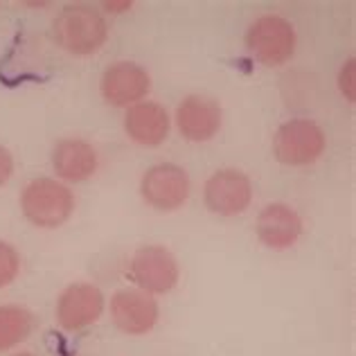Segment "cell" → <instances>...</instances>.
<instances>
[{
  "instance_id": "obj_1",
  "label": "cell",
  "mask_w": 356,
  "mask_h": 356,
  "mask_svg": "<svg viewBox=\"0 0 356 356\" xmlns=\"http://www.w3.org/2000/svg\"><path fill=\"white\" fill-rule=\"evenodd\" d=\"M54 39L65 52L86 57L97 52L108 39V25L104 16L92 7H65L54 21Z\"/></svg>"
},
{
  "instance_id": "obj_8",
  "label": "cell",
  "mask_w": 356,
  "mask_h": 356,
  "mask_svg": "<svg viewBox=\"0 0 356 356\" xmlns=\"http://www.w3.org/2000/svg\"><path fill=\"white\" fill-rule=\"evenodd\" d=\"M158 302L143 289H122L111 298V318L120 332L143 336L158 323Z\"/></svg>"
},
{
  "instance_id": "obj_14",
  "label": "cell",
  "mask_w": 356,
  "mask_h": 356,
  "mask_svg": "<svg viewBox=\"0 0 356 356\" xmlns=\"http://www.w3.org/2000/svg\"><path fill=\"white\" fill-rule=\"evenodd\" d=\"M52 167H54V172H57V176L68 183L88 181L97 170V152L86 140L65 138L54 147Z\"/></svg>"
},
{
  "instance_id": "obj_2",
  "label": "cell",
  "mask_w": 356,
  "mask_h": 356,
  "mask_svg": "<svg viewBox=\"0 0 356 356\" xmlns=\"http://www.w3.org/2000/svg\"><path fill=\"white\" fill-rule=\"evenodd\" d=\"M21 210L27 221L39 228H57L70 219L74 196L54 178H36L21 194Z\"/></svg>"
},
{
  "instance_id": "obj_11",
  "label": "cell",
  "mask_w": 356,
  "mask_h": 356,
  "mask_svg": "<svg viewBox=\"0 0 356 356\" xmlns=\"http://www.w3.org/2000/svg\"><path fill=\"white\" fill-rule=\"evenodd\" d=\"M176 127L190 143L212 140L221 129V108L214 99L203 95H190L176 111Z\"/></svg>"
},
{
  "instance_id": "obj_16",
  "label": "cell",
  "mask_w": 356,
  "mask_h": 356,
  "mask_svg": "<svg viewBox=\"0 0 356 356\" xmlns=\"http://www.w3.org/2000/svg\"><path fill=\"white\" fill-rule=\"evenodd\" d=\"M21 270V257L12 243L0 241V289L9 286Z\"/></svg>"
},
{
  "instance_id": "obj_17",
  "label": "cell",
  "mask_w": 356,
  "mask_h": 356,
  "mask_svg": "<svg viewBox=\"0 0 356 356\" xmlns=\"http://www.w3.org/2000/svg\"><path fill=\"white\" fill-rule=\"evenodd\" d=\"M339 86H341V92L345 95V99L354 102V97H356V92H354V59H350L343 65L341 77H339Z\"/></svg>"
},
{
  "instance_id": "obj_10",
  "label": "cell",
  "mask_w": 356,
  "mask_h": 356,
  "mask_svg": "<svg viewBox=\"0 0 356 356\" xmlns=\"http://www.w3.org/2000/svg\"><path fill=\"white\" fill-rule=\"evenodd\" d=\"M104 296L92 284H72L57 300V323L68 332H77L99 321Z\"/></svg>"
},
{
  "instance_id": "obj_15",
  "label": "cell",
  "mask_w": 356,
  "mask_h": 356,
  "mask_svg": "<svg viewBox=\"0 0 356 356\" xmlns=\"http://www.w3.org/2000/svg\"><path fill=\"white\" fill-rule=\"evenodd\" d=\"M34 330V316L25 307L3 305L0 307V352H7L23 343Z\"/></svg>"
},
{
  "instance_id": "obj_5",
  "label": "cell",
  "mask_w": 356,
  "mask_h": 356,
  "mask_svg": "<svg viewBox=\"0 0 356 356\" xmlns=\"http://www.w3.org/2000/svg\"><path fill=\"white\" fill-rule=\"evenodd\" d=\"M131 280L147 293H170L178 284L181 270H178V261L170 250L163 246H143L134 259H131L129 268Z\"/></svg>"
},
{
  "instance_id": "obj_7",
  "label": "cell",
  "mask_w": 356,
  "mask_h": 356,
  "mask_svg": "<svg viewBox=\"0 0 356 356\" xmlns=\"http://www.w3.org/2000/svg\"><path fill=\"white\" fill-rule=\"evenodd\" d=\"M203 199L210 212L221 214V217H235L248 210L252 201V183L243 172L221 170L208 178Z\"/></svg>"
},
{
  "instance_id": "obj_9",
  "label": "cell",
  "mask_w": 356,
  "mask_h": 356,
  "mask_svg": "<svg viewBox=\"0 0 356 356\" xmlns=\"http://www.w3.org/2000/svg\"><path fill=\"white\" fill-rule=\"evenodd\" d=\"M152 88V77L138 63L120 61L104 70L99 81L102 97L113 106H134Z\"/></svg>"
},
{
  "instance_id": "obj_20",
  "label": "cell",
  "mask_w": 356,
  "mask_h": 356,
  "mask_svg": "<svg viewBox=\"0 0 356 356\" xmlns=\"http://www.w3.org/2000/svg\"><path fill=\"white\" fill-rule=\"evenodd\" d=\"M16 356H32V354H16Z\"/></svg>"
},
{
  "instance_id": "obj_18",
  "label": "cell",
  "mask_w": 356,
  "mask_h": 356,
  "mask_svg": "<svg viewBox=\"0 0 356 356\" xmlns=\"http://www.w3.org/2000/svg\"><path fill=\"white\" fill-rule=\"evenodd\" d=\"M14 174V158L9 154V149L0 147V187H3Z\"/></svg>"
},
{
  "instance_id": "obj_6",
  "label": "cell",
  "mask_w": 356,
  "mask_h": 356,
  "mask_svg": "<svg viewBox=\"0 0 356 356\" xmlns=\"http://www.w3.org/2000/svg\"><path fill=\"white\" fill-rule=\"evenodd\" d=\"M145 201L152 208L161 212H172L178 210L190 196V176L183 167L163 163L152 167L143 176V185H140Z\"/></svg>"
},
{
  "instance_id": "obj_3",
  "label": "cell",
  "mask_w": 356,
  "mask_h": 356,
  "mask_svg": "<svg viewBox=\"0 0 356 356\" xmlns=\"http://www.w3.org/2000/svg\"><path fill=\"white\" fill-rule=\"evenodd\" d=\"M327 147L325 131L314 120H289L275 131L273 154L282 165L302 167L323 156Z\"/></svg>"
},
{
  "instance_id": "obj_13",
  "label": "cell",
  "mask_w": 356,
  "mask_h": 356,
  "mask_svg": "<svg viewBox=\"0 0 356 356\" xmlns=\"http://www.w3.org/2000/svg\"><path fill=\"white\" fill-rule=\"evenodd\" d=\"M124 131L138 145L158 147L170 134V115L156 102H138L127 111Z\"/></svg>"
},
{
  "instance_id": "obj_4",
  "label": "cell",
  "mask_w": 356,
  "mask_h": 356,
  "mask_svg": "<svg viewBox=\"0 0 356 356\" xmlns=\"http://www.w3.org/2000/svg\"><path fill=\"white\" fill-rule=\"evenodd\" d=\"M246 48L259 63L282 65L296 52V30L282 16H261L248 27Z\"/></svg>"
},
{
  "instance_id": "obj_12",
  "label": "cell",
  "mask_w": 356,
  "mask_h": 356,
  "mask_svg": "<svg viewBox=\"0 0 356 356\" xmlns=\"http://www.w3.org/2000/svg\"><path fill=\"white\" fill-rule=\"evenodd\" d=\"M302 235V219L286 203H270L257 217V237L273 250L291 248Z\"/></svg>"
},
{
  "instance_id": "obj_19",
  "label": "cell",
  "mask_w": 356,
  "mask_h": 356,
  "mask_svg": "<svg viewBox=\"0 0 356 356\" xmlns=\"http://www.w3.org/2000/svg\"><path fill=\"white\" fill-rule=\"evenodd\" d=\"M104 7L108 9V12L120 14V12H127V9H131V3H106Z\"/></svg>"
}]
</instances>
